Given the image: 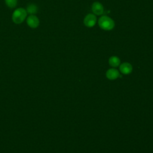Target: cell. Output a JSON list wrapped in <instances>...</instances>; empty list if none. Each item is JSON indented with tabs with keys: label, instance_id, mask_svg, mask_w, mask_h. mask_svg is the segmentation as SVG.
I'll return each instance as SVG.
<instances>
[{
	"label": "cell",
	"instance_id": "1",
	"mask_svg": "<svg viewBox=\"0 0 153 153\" xmlns=\"http://www.w3.org/2000/svg\"><path fill=\"white\" fill-rule=\"evenodd\" d=\"M99 26L104 30H111L115 27V22L110 17L103 15L98 19Z\"/></svg>",
	"mask_w": 153,
	"mask_h": 153
},
{
	"label": "cell",
	"instance_id": "2",
	"mask_svg": "<svg viewBox=\"0 0 153 153\" xmlns=\"http://www.w3.org/2000/svg\"><path fill=\"white\" fill-rule=\"evenodd\" d=\"M27 16V11L23 8H19L16 9L12 16L13 21L16 24H20L22 23L26 19Z\"/></svg>",
	"mask_w": 153,
	"mask_h": 153
},
{
	"label": "cell",
	"instance_id": "3",
	"mask_svg": "<svg viewBox=\"0 0 153 153\" xmlns=\"http://www.w3.org/2000/svg\"><path fill=\"white\" fill-rule=\"evenodd\" d=\"M97 21V17L93 13L87 14L83 20L84 25L87 27H92L96 24Z\"/></svg>",
	"mask_w": 153,
	"mask_h": 153
},
{
	"label": "cell",
	"instance_id": "4",
	"mask_svg": "<svg viewBox=\"0 0 153 153\" xmlns=\"http://www.w3.org/2000/svg\"><path fill=\"white\" fill-rule=\"evenodd\" d=\"M91 10L96 16H101L104 13V7L100 2L96 1L91 5Z\"/></svg>",
	"mask_w": 153,
	"mask_h": 153
},
{
	"label": "cell",
	"instance_id": "5",
	"mask_svg": "<svg viewBox=\"0 0 153 153\" xmlns=\"http://www.w3.org/2000/svg\"><path fill=\"white\" fill-rule=\"evenodd\" d=\"M27 23L30 27L36 28L38 26L39 21L36 16L31 14L27 18Z\"/></svg>",
	"mask_w": 153,
	"mask_h": 153
},
{
	"label": "cell",
	"instance_id": "6",
	"mask_svg": "<svg viewBox=\"0 0 153 153\" xmlns=\"http://www.w3.org/2000/svg\"><path fill=\"white\" fill-rule=\"evenodd\" d=\"M106 76L108 79L110 80H114L118 78L120 76V75L117 69L115 68H111L106 71Z\"/></svg>",
	"mask_w": 153,
	"mask_h": 153
},
{
	"label": "cell",
	"instance_id": "7",
	"mask_svg": "<svg viewBox=\"0 0 153 153\" xmlns=\"http://www.w3.org/2000/svg\"><path fill=\"white\" fill-rule=\"evenodd\" d=\"M133 69L132 66L128 62H124L120 65V71L123 74L127 75L131 72Z\"/></svg>",
	"mask_w": 153,
	"mask_h": 153
},
{
	"label": "cell",
	"instance_id": "8",
	"mask_svg": "<svg viewBox=\"0 0 153 153\" xmlns=\"http://www.w3.org/2000/svg\"><path fill=\"white\" fill-rule=\"evenodd\" d=\"M109 64L111 66L116 68L120 65V59L118 57L115 56H112L109 59Z\"/></svg>",
	"mask_w": 153,
	"mask_h": 153
},
{
	"label": "cell",
	"instance_id": "9",
	"mask_svg": "<svg viewBox=\"0 0 153 153\" xmlns=\"http://www.w3.org/2000/svg\"><path fill=\"white\" fill-rule=\"evenodd\" d=\"M38 8L36 5L35 4H30L27 7V13H29L30 14H35L37 12Z\"/></svg>",
	"mask_w": 153,
	"mask_h": 153
},
{
	"label": "cell",
	"instance_id": "10",
	"mask_svg": "<svg viewBox=\"0 0 153 153\" xmlns=\"http://www.w3.org/2000/svg\"><path fill=\"white\" fill-rule=\"evenodd\" d=\"M7 5L10 8H14L17 5V0H5Z\"/></svg>",
	"mask_w": 153,
	"mask_h": 153
}]
</instances>
